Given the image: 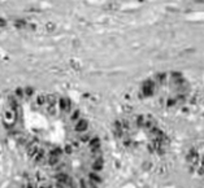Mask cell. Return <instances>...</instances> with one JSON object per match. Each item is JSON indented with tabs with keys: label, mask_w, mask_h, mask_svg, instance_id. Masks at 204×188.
<instances>
[{
	"label": "cell",
	"mask_w": 204,
	"mask_h": 188,
	"mask_svg": "<svg viewBox=\"0 0 204 188\" xmlns=\"http://www.w3.org/2000/svg\"><path fill=\"white\" fill-rule=\"evenodd\" d=\"M10 126L60 187H96L103 169L100 144L89 122L68 101L44 97L21 101L12 110Z\"/></svg>",
	"instance_id": "obj_1"
},
{
	"label": "cell",
	"mask_w": 204,
	"mask_h": 188,
	"mask_svg": "<svg viewBox=\"0 0 204 188\" xmlns=\"http://www.w3.org/2000/svg\"><path fill=\"white\" fill-rule=\"evenodd\" d=\"M23 188H63V187H52V186H47V187H23Z\"/></svg>",
	"instance_id": "obj_2"
}]
</instances>
